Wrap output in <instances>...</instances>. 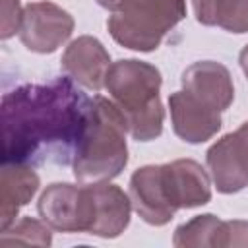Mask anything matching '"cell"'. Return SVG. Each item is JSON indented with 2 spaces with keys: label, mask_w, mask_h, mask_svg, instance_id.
<instances>
[{
  "label": "cell",
  "mask_w": 248,
  "mask_h": 248,
  "mask_svg": "<svg viewBox=\"0 0 248 248\" xmlns=\"http://www.w3.org/2000/svg\"><path fill=\"white\" fill-rule=\"evenodd\" d=\"M70 78L25 83L2 97V163L72 165L91 97Z\"/></svg>",
  "instance_id": "1"
},
{
  "label": "cell",
  "mask_w": 248,
  "mask_h": 248,
  "mask_svg": "<svg viewBox=\"0 0 248 248\" xmlns=\"http://www.w3.org/2000/svg\"><path fill=\"white\" fill-rule=\"evenodd\" d=\"M161 83L159 68L138 58L116 60L107 72L105 89L108 99L120 110L128 134L136 141H151L163 132Z\"/></svg>",
  "instance_id": "2"
},
{
  "label": "cell",
  "mask_w": 248,
  "mask_h": 248,
  "mask_svg": "<svg viewBox=\"0 0 248 248\" xmlns=\"http://www.w3.org/2000/svg\"><path fill=\"white\" fill-rule=\"evenodd\" d=\"M126 122L107 97H91V112L81 143L74 155V176L81 184L116 178L128 165Z\"/></svg>",
  "instance_id": "3"
},
{
  "label": "cell",
  "mask_w": 248,
  "mask_h": 248,
  "mask_svg": "<svg viewBox=\"0 0 248 248\" xmlns=\"http://www.w3.org/2000/svg\"><path fill=\"white\" fill-rule=\"evenodd\" d=\"M186 17V0H124L107 19L110 37L124 48L155 50Z\"/></svg>",
  "instance_id": "4"
},
{
  "label": "cell",
  "mask_w": 248,
  "mask_h": 248,
  "mask_svg": "<svg viewBox=\"0 0 248 248\" xmlns=\"http://www.w3.org/2000/svg\"><path fill=\"white\" fill-rule=\"evenodd\" d=\"M39 217L58 232H87L91 225V194L89 186L68 182L48 184L39 202Z\"/></svg>",
  "instance_id": "5"
},
{
  "label": "cell",
  "mask_w": 248,
  "mask_h": 248,
  "mask_svg": "<svg viewBox=\"0 0 248 248\" xmlns=\"http://www.w3.org/2000/svg\"><path fill=\"white\" fill-rule=\"evenodd\" d=\"M74 31V17L52 2H31L23 8L19 39L31 52L50 54L62 46Z\"/></svg>",
  "instance_id": "6"
},
{
  "label": "cell",
  "mask_w": 248,
  "mask_h": 248,
  "mask_svg": "<svg viewBox=\"0 0 248 248\" xmlns=\"http://www.w3.org/2000/svg\"><path fill=\"white\" fill-rule=\"evenodd\" d=\"M128 196L134 211L153 227L167 225L178 211L169 194L163 165H145L134 170Z\"/></svg>",
  "instance_id": "7"
},
{
  "label": "cell",
  "mask_w": 248,
  "mask_h": 248,
  "mask_svg": "<svg viewBox=\"0 0 248 248\" xmlns=\"http://www.w3.org/2000/svg\"><path fill=\"white\" fill-rule=\"evenodd\" d=\"M205 163L217 192L236 194L248 186V143L236 130L207 149Z\"/></svg>",
  "instance_id": "8"
},
{
  "label": "cell",
  "mask_w": 248,
  "mask_h": 248,
  "mask_svg": "<svg viewBox=\"0 0 248 248\" xmlns=\"http://www.w3.org/2000/svg\"><path fill=\"white\" fill-rule=\"evenodd\" d=\"M60 68L78 85L97 93L105 87L110 54L97 37L81 35L66 46L60 58Z\"/></svg>",
  "instance_id": "9"
},
{
  "label": "cell",
  "mask_w": 248,
  "mask_h": 248,
  "mask_svg": "<svg viewBox=\"0 0 248 248\" xmlns=\"http://www.w3.org/2000/svg\"><path fill=\"white\" fill-rule=\"evenodd\" d=\"M169 108L172 130L186 143H203L221 130V112L203 105L184 89L170 93Z\"/></svg>",
  "instance_id": "10"
},
{
  "label": "cell",
  "mask_w": 248,
  "mask_h": 248,
  "mask_svg": "<svg viewBox=\"0 0 248 248\" xmlns=\"http://www.w3.org/2000/svg\"><path fill=\"white\" fill-rule=\"evenodd\" d=\"M91 194V225L89 234L101 238H116L130 225L132 202L130 196L116 184L93 182L87 184Z\"/></svg>",
  "instance_id": "11"
},
{
  "label": "cell",
  "mask_w": 248,
  "mask_h": 248,
  "mask_svg": "<svg viewBox=\"0 0 248 248\" xmlns=\"http://www.w3.org/2000/svg\"><path fill=\"white\" fill-rule=\"evenodd\" d=\"M182 89L203 105L223 112L234 99V85L227 66L215 60H200L182 72Z\"/></svg>",
  "instance_id": "12"
},
{
  "label": "cell",
  "mask_w": 248,
  "mask_h": 248,
  "mask_svg": "<svg viewBox=\"0 0 248 248\" xmlns=\"http://www.w3.org/2000/svg\"><path fill=\"white\" fill-rule=\"evenodd\" d=\"M169 194L178 209H192L209 203L211 178L194 159H176L163 165Z\"/></svg>",
  "instance_id": "13"
},
{
  "label": "cell",
  "mask_w": 248,
  "mask_h": 248,
  "mask_svg": "<svg viewBox=\"0 0 248 248\" xmlns=\"http://www.w3.org/2000/svg\"><path fill=\"white\" fill-rule=\"evenodd\" d=\"M39 174L25 163H2L0 172V231L8 229L19 209L27 205L39 190Z\"/></svg>",
  "instance_id": "14"
},
{
  "label": "cell",
  "mask_w": 248,
  "mask_h": 248,
  "mask_svg": "<svg viewBox=\"0 0 248 248\" xmlns=\"http://www.w3.org/2000/svg\"><path fill=\"white\" fill-rule=\"evenodd\" d=\"M223 219L213 213L196 215L174 229L172 244L176 248H219Z\"/></svg>",
  "instance_id": "15"
},
{
  "label": "cell",
  "mask_w": 248,
  "mask_h": 248,
  "mask_svg": "<svg viewBox=\"0 0 248 248\" xmlns=\"http://www.w3.org/2000/svg\"><path fill=\"white\" fill-rule=\"evenodd\" d=\"M52 232L50 227L41 219L21 217L14 221L8 229L0 231V246H50Z\"/></svg>",
  "instance_id": "16"
},
{
  "label": "cell",
  "mask_w": 248,
  "mask_h": 248,
  "mask_svg": "<svg viewBox=\"0 0 248 248\" xmlns=\"http://www.w3.org/2000/svg\"><path fill=\"white\" fill-rule=\"evenodd\" d=\"M217 25L229 33H248V0H217Z\"/></svg>",
  "instance_id": "17"
},
{
  "label": "cell",
  "mask_w": 248,
  "mask_h": 248,
  "mask_svg": "<svg viewBox=\"0 0 248 248\" xmlns=\"http://www.w3.org/2000/svg\"><path fill=\"white\" fill-rule=\"evenodd\" d=\"M236 246H248V221L242 219L223 221L219 234V248H236Z\"/></svg>",
  "instance_id": "18"
},
{
  "label": "cell",
  "mask_w": 248,
  "mask_h": 248,
  "mask_svg": "<svg viewBox=\"0 0 248 248\" xmlns=\"http://www.w3.org/2000/svg\"><path fill=\"white\" fill-rule=\"evenodd\" d=\"M21 17L23 10L19 6V0H2V31L0 37L6 41L19 33L21 27Z\"/></svg>",
  "instance_id": "19"
},
{
  "label": "cell",
  "mask_w": 248,
  "mask_h": 248,
  "mask_svg": "<svg viewBox=\"0 0 248 248\" xmlns=\"http://www.w3.org/2000/svg\"><path fill=\"white\" fill-rule=\"evenodd\" d=\"M196 21L202 25H217V0H192Z\"/></svg>",
  "instance_id": "20"
},
{
  "label": "cell",
  "mask_w": 248,
  "mask_h": 248,
  "mask_svg": "<svg viewBox=\"0 0 248 248\" xmlns=\"http://www.w3.org/2000/svg\"><path fill=\"white\" fill-rule=\"evenodd\" d=\"M238 64H240V68H242V72H244V76H246V79H248V45L240 50V54H238Z\"/></svg>",
  "instance_id": "21"
},
{
  "label": "cell",
  "mask_w": 248,
  "mask_h": 248,
  "mask_svg": "<svg viewBox=\"0 0 248 248\" xmlns=\"http://www.w3.org/2000/svg\"><path fill=\"white\" fill-rule=\"evenodd\" d=\"M122 2H124V0H97V4H99L101 8H105V10H116Z\"/></svg>",
  "instance_id": "22"
},
{
  "label": "cell",
  "mask_w": 248,
  "mask_h": 248,
  "mask_svg": "<svg viewBox=\"0 0 248 248\" xmlns=\"http://www.w3.org/2000/svg\"><path fill=\"white\" fill-rule=\"evenodd\" d=\"M236 132H238V134L244 138V141L248 143V120H246V122H242V124L236 128Z\"/></svg>",
  "instance_id": "23"
}]
</instances>
